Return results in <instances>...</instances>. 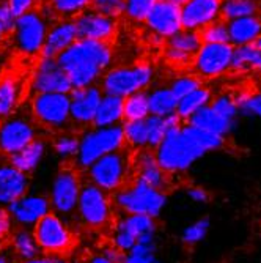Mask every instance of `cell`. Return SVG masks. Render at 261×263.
I'll list each match as a JSON object with an SVG mask.
<instances>
[{"mask_svg": "<svg viewBox=\"0 0 261 263\" xmlns=\"http://www.w3.org/2000/svg\"><path fill=\"white\" fill-rule=\"evenodd\" d=\"M233 46L230 43H203L192 57L195 74L203 79H217L231 69Z\"/></svg>", "mask_w": 261, "mask_h": 263, "instance_id": "cell-9", "label": "cell"}, {"mask_svg": "<svg viewBox=\"0 0 261 263\" xmlns=\"http://www.w3.org/2000/svg\"><path fill=\"white\" fill-rule=\"evenodd\" d=\"M228 26V36L231 46H246V44H255L256 40L261 35V16L252 14L244 16L227 22Z\"/></svg>", "mask_w": 261, "mask_h": 263, "instance_id": "cell-23", "label": "cell"}, {"mask_svg": "<svg viewBox=\"0 0 261 263\" xmlns=\"http://www.w3.org/2000/svg\"><path fill=\"white\" fill-rule=\"evenodd\" d=\"M13 230H14V224H13V219L10 216L7 206L0 205V241L10 238Z\"/></svg>", "mask_w": 261, "mask_h": 263, "instance_id": "cell-50", "label": "cell"}, {"mask_svg": "<svg viewBox=\"0 0 261 263\" xmlns=\"http://www.w3.org/2000/svg\"><path fill=\"white\" fill-rule=\"evenodd\" d=\"M132 175L134 180H138L159 191H167L170 186V175L160 169L156 161L154 150L142 148L132 156Z\"/></svg>", "mask_w": 261, "mask_h": 263, "instance_id": "cell-16", "label": "cell"}, {"mask_svg": "<svg viewBox=\"0 0 261 263\" xmlns=\"http://www.w3.org/2000/svg\"><path fill=\"white\" fill-rule=\"evenodd\" d=\"M101 98V88L94 85L73 88L69 91V120L82 128L91 125Z\"/></svg>", "mask_w": 261, "mask_h": 263, "instance_id": "cell-15", "label": "cell"}, {"mask_svg": "<svg viewBox=\"0 0 261 263\" xmlns=\"http://www.w3.org/2000/svg\"><path fill=\"white\" fill-rule=\"evenodd\" d=\"M85 263H112V261H109V260L99 252V254H94V255L88 257V258L85 260Z\"/></svg>", "mask_w": 261, "mask_h": 263, "instance_id": "cell-56", "label": "cell"}, {"mask_svg": "<svg viewBox=\"0 0 261 263\" xmlns=\"http://www.w3.org/2000/svg\"><path fill=\"white\" fill-rule=\"evenodd\" d=\"M32 112L35 120L49 129H60L69 120V93H38Z\"/></svg>", "mask_w": 261, "mask_h": 263, "instance_id": "cell-11", "label": "cell"}, {"mask_svg": "<svg viewBox=\"0 0 261 263\" xmlns=\"http://www.w3.org/2000/svg\"><path fill=\"white\" fill-rule=\"evenodd\" d=\"M126 147L123 128L113 126H93L81 136L79 152L74 158L77 171H85L101 156Z\"/></svg>", "mask_w": 261, "mask_h": 263, "instance_id": "cell-5", "label": "cell"}, {"mask_svg": "<svg viewBox=\"0 0 261 263\" xmlns=\"http://www.w3.org/2000/svg\"><path fill=\"white\" fill-rule=\"evenodd\" d=\"M186 196L194 203H208L211 200V194L203 186H189L186 189Z\"/></svg>", "mask_w": 261, "mask_h": 263, "instance_id": "cell-51", "label": "cell"}, {"mask_svg": "<svg viewBox=\"0 0 261 263\" xmlns=\"http://www.w3.org/2000/svg\"><path fill=\"white\" fill-rule=\"evenodd\" d=\"M154 4L156 0H125V13L135 21H145Z\"/></svg>", "mask_w": 261, "mask_h": 263, "instance_id": "cell-47", "label": "cell"}, {"mask_svg": "<svg viewBox=\"0 0 261 263\" xmlns=\"http://www.w3.org/2000/svg\"><path fill=\"white\" fill-rule=\"evenodd\" d=\"M205 155H208V152L191 134L187 125L169 131L164 140L154 148L157 164L170 177L187 172Z\"/></svg>", "mask_w": 261, "mask_h": 263, "instance_id": "cell-2", "label": "cell"}, {"mask_svg": "<svg viewBox=\"0 0 261 263\" xmlns=\"http://www.w3.org/2000/svg\"><path fill=\"white\" fill-rule=\"evenodd\" d=\"M79 142H81V136L74 134V133H60L55 139H54V152L55 155L63 159V161H71L74 159L77 152H79Z\"/></svg>", "mask_w": 261, "mask_h": 263, "instance_id": "cell-37", "label": "cell"}, {"mask_svg": "<svg viewBox=\"0 0 261 263\" xmlns=\"http://www.w3.org/2000/svg\"><path fill=\"white\" fill-rule=\"evenodd\" d=\"M122 263H123V261H122Z\"/></svg>", "mask_w": 261, "mask_h": 263, "instance_id": "cell-62", "label": "cell"}, {"mask_svg": "<svg viewBox=\"0 0 261 263\" xmlns=\"http://www.w3.org/2000/svg\"><path fill=\"white\" fill-rule=\"evenodd\" d=\"M35 240L41 249V254L62 257L74 248L76 236L68 226L66 219L51 211L41 218L33 227Z\"/></svg>", "mask_w": 261, "mask_h": 263, "instance_id": "cell-6", "label": "cell"}, {"mask_svg": "<svg viewBox=\"0 0 261 263\" xmlns=\"http://www.w3.org/2000/svg\"><path fill=\"white\" fill-rule=\"evenodd\" d=\"M76 213L79 221L90 229H103L113 218V202L106 191L87 181L81 187Z\"/></svg>", "mask_w": 261, "mask_h": 263, "instance_id": "cell-7", "label": "cell"}, {"mask_svg": "<svg viewBox=\"0 0 261 263\" xmlns=\"http://www.w3.org/2000/svg\"><path fill=\"white\" fill-rule=\"evenodd\" d=\"M167 194L138 180H131L126 186L113 193V206L123 214H147L159 218L167 206Z\"/></svg>", "mask_w": 261, "mask_h": 263, "instance_id": "cell-3", "label": "cell"}, {"mask_svg": "<svg viewBox=\"0 0 261 263\" xmlns=\"http://www.w3.org/2000/svg\"><path fill=\"white\" fill-rule=\"evenodd\" d=\"M101 254H103L109 261H112V263H122L123 258H125V252H122L120 249H116L113 245L106 246V248L101 251Z\"/></svg>", "mask_w": 261, "mask_h": 263, "instance_id": "cell-53", "label": "cell"}, {"mask_svg": "<svg viewBox=\"0 0 261 263\" xmlns=\"http://www.w3.org/2000/svg\"><path fill=\"white\" fill-rule=\"evenodd\" d=\"M14 24H16V16L11 11L10 5L7 2L0 4V29H2L4 35H8L13 32Z\"/></svg>", "mask_w": 261, "mask_h": 263, "instance_id": "cell-49", "label": "cell"}, {"mask_svg": "<svg viewBox=\"0 0 261 263\" xmlns=\"http://www.w3.org/2000/svg\"><path fill=\"white\" fill-rule=\"evenodd\" d=\"M200 85H202V82H200L198 76H195V74H184V76H179V78L173 79V82L170 84V90L176 97V100H181L183 97H186V95L194 91Z\"/></svg>", "mask_w": 261, "mask_h": 263, "instance_id": "cell-45", "label": "cell"}, {"mask_svg": "<svg viewBox=\"0 0 261 263\" xmlns=\"http://www.w3.org/2000/svg\"><path fill=\"white\" fill-rule=\"evenodd\" d=\"M222 0H187L181 5L183 29L200 32L211 22L220 19Z\"/></svg>", "mask_w": 261, "mask_h": 263, "instance_id": "cell-17", "label": "cell"}, {"mask_svg": "<svg viewBox=\"0 0 261 263\" xmlns=\"http://www.w3.org/2000/svg\"><path fill=\"white\" fill-rule=\"evenodd\" d=\"M36 139V129L26 117L11 115L0 123V152L10 156Z\"/></svg>", "mask_w": 261, "mask_h": 263, "instance_id": "cell-13", "label": "cell"}, {"mask_svg": "<svg viewBox=\"0 0 261 263\" xmlns=\"http://www.w3.org/2000/svg\"><path fill=\"white\" fill-rule=\"evenodd\" d=\"M234 101L238 104L239 114L246 117H255L261 120V91H241L234 97Z\"/></svg>", "mask_w": 261, "mask_h": 263, "instance_id": "cell-40", "label": "cell"}, {"mask_svg": "<svg viewBox=\"0 0 261 263\" xmlns=\"http://www.w3.org/2000/svg\"><path fill=\"white\" fill-rule=\"evenodd\" d=\"M44 155H46V142L43 139H35L22 150L10 155L8 161L17 171L29 175L36 171V167L41 164Z\"/></svg>", "mask_w": 261, "mask_h": 263, "instance_id": "cell-25", "label": "cell"}, {"mask_svg": "<svg viewBox=\"0 0 261 263\" xmlns=\"http://www.w3.org/2000/svg\"><path fill=\"white\" fill-rule=\"evenodd\" d=\"M153 69L150 65H138L134 68H116L103 79V90L106 95L126 98L135 91H142L150 85Z\"/></svg>", "mask_w": 261, "mask_h": 263, "instance_id": "cell-10", "label": "cell"}, {"mask_svg": "<svg viewBox=\"0 0 261 263\" xmlns=\"http://www.w3.org/2000/svg\"><path fill=\"white\" fill-rule=\"evenodd\" d=\"M255 2H256V5H258V7H261V0H255Z\"/></svg>", "mask_w": 261, "mask_h": 263, "instance_id": "cell-60", "label": "cell"}, {"mask_svg": "<svg viewBox=\"0 0 261 263\" xmlns=\"http://www.w3.org/2000/svg\"><path fill=\"white\" fill-rule=\"evenodd\" d=\"M209 229H211V222L208 218H200L191 224H187L181 233V241L189 246V248H192V246H197L200 245L205 238L208 236L209 233Z\"/></svg>", "mask_w": 261, "mask_h": 263, "instance_id": "cell-38", "label": "cell"}, {"mask_svg": "<svg viewBox=\"0 0 261 263\" xmlns=\"http://www.w3.org/2000/svg\"><path fill=\"white\" fill-rule=\"evenodd\" d=\"M211 109L214 110L216 114H219L220 117L227 118V120L234 122L236 117L239 115V109L238 104L234 101V97L230 93H220L217 97H214L209 103Z\"/></svg>", "mask_w": 261, "mask_h": 263, "instance_id": "cell-41", "label": "cell"}, {"mask_svg": "<svg viewBox=\"0 0 261 263\" xmlns=\"http://www.w3.org/2000/svg\"><path fill=\"white\" fill-rule=\"evenodd\" d=\"M211 100H212L211 90L200 85L194 91H191L189 95H186V97H183L181 100H178L176 114L179 115L183 122H187L197 110H200L205 106H209Z\"/></svg>", "mask_w": 261, "mask_h": 263, "instance_id": "cell-30", "label": "cell"}, {"mask_svg": "<svg viewBox=\"0 0 261 263\" xmlns=\"http://www.w3.org/2000/svg\"><path fill=\"white\" fill-rule=\"evenodd\" d=\"M187 123L192 125V126H197L200 129L209 131L212 134L222 136V137H227L236 126L234 122L227 120V118L216 114L211 109V106H205L200 110H197L191 118H189Z\"/></svg>", "mask_w": 261, "mask_h": 263, "instance_id": "cell-24", "label": "cell"}, {"mask_svg": "<svg viewBox=\"0 0 261 263\" xmlns=\"http://www.w3.org/2000/svg\"><path fill=\"white\" fill-rule=\"evenodd\" d=\"M79 40L106 41L115 32V19L103 16L94 10H85L74 19Z\"/></svg>", "mask_w": 261, "mask_h": 263, "instance_id": "cell-20", "label": "cell"}, {"mask_svg": "<svg viewBox=\"0 0 261 263\" xmlns=\"http://www.w3.org/2000/svg\"><path fill=\"white\" fill-rule=\"evenodd\" d=\"M115 227L129 233L135 240V243L140 236H144L147 233H157L156 218L147 216V214H123L115 222Z\"/></svg>", "mask_w": 261, "mask_h": 263, "instance_id": "cell-29", "label": "cell"}, {"mask_svg": "<svg viewBox=\"0 0 261 263\" xmlns=\"http://www.w3.org/2000/svg\"><path fill=\"white\" fill-rule=\"evenodd\" d=\"M202 44H203V41L200 38V33L194 32V30L181 29L178 33H175L173 36L169 38V46L170 47H175V49H178L181 52H186V54L192 55V57L200 49Z\"/></svg>", "mask_w": 261, "mask_h": 263, "instance_id": "cell-36", "label": "cell"}, {"mask_svg": "<svg viewBox=\"0 0 261 263\" xmlns=\"http://www.w3.org/2000/svg\"><path fill=\"white\" fill-rule=\"evenodd\" d=\"M90 8L107 17H118L125 13V0H91Z\"/></svg>", "mask_w": 261, "mask_h": 263, "instance_id": "cell-46", "label": "cell"}, {"mask_svg": "<svg viewBox=\"0 0 261 263\" xmlns=\"http://www.w3.org/2000/svg\"><path fill=\"white\" fill-rule=\"evenodd\" d=\"M4 2H7V0H0V4H4Z\"/></svg>", "mask_w": 261, "mask_h": 263, "instance_id": "cell-61", "label": "cell"}, {"mask_svg": "<svg viewBox=\"0 0 261 263\" xmlns=\"http://www.w3.org/2000/svg\"><path fill=\"white\" fill-rule=\"evenodd\" d=\"M13 32L19 49L27 55H35L43 49L47 26L41 13L30 10L16 17Z\"/></svg>", "mask_w": 261, "mask_h": 263, "instance_id": "cell-12", "label": "cell"}, {"mask_svg": "<svg viewBox=\"0 0 261 263\" xmlns=\"http://www.w3.org/2000/svg\"><path fill=\"white\" fill-rule=\"evenodd\" d=\"M81 187L82 181L79 177V171H76L74 167L62 169L55 175L51 186V193L47 196L51 202V210L65 219L76 214Z\"/></svg>", "mask_w": 261, "mask_h": 263, "instance_id": "cell-8", "label": "cell"}, {"mask_svg": "<svg viewBox=\"0 0 261 263\" xmlns=\"http://www.w3.org/2000/svg\"><path fill=\"white\" fill-rule=\"evenodd\" d=\"M13 224L17 227L32 229L41 218L51 213V202L47 196L43 194H24L7 206Z\"/></svg>", "mask_w": 261, "mask_h": 263, "instance_id": "cell-14", "label": "cell"}, {"mask_svg": "<svg viewBox=\"0 0 261 263\" xmlns=\"http://www.w3.org/2000/svg\"><path fill=\"white\" fill-rule=\"evenodd\" d=\"M150 115L148 107V95L144 91H135L126 97L123 103V120L134 122V120H145Z\"/></svg>", "mask_w": 261, "mask_h": 263, "instance_id": "cell-33", "label": "cell"}, {"mask_svg": "<svg viewBox=\"0 0 261 263\" xmlns=\"http://www.w3.org/2000/svg\"><path fill=\"white\" fill-rule=\"evenodd\" d=\"M123 103L125 98L115 97V95H104L99 101L93 118V126H113L123 120Z\"/></svg>", "mask_w": 261, "mask_h": 263, "instance_id": "cell-26", "label": "cell"}, {"mask_svg": "<svg viewBox=\"0 0 261 263\" xmlns=\"http://www.w3.org/2000/svg\"><path fill=\"white\" fill-rule=\"evenodd\" d=\"M16 263H66L62 257L57 255H38L33 258H27V260H17Z\"/></svg>", "mask_w": 261, "mask_h": 263, "instance_id": "cell-54", "label": "cell"}, {"mask_svg": "<svg viewBox=\"0 0 261 263\" xmlns=\"http://www.w3.org/2000/svg\"><path fill=\"white\" fill-rule=\"evenodd\" d=\"M165 59H167V62L176 68H186L192 63V55H189L186 52H181L178 49H175V47H167L165 49Z\"/></svg>", "mask_w": 261, "mask_h": 263, "instance_id": "cell-48", "label": "cell"}, {"mask_svg": "<svg viewBox=\"0 0 261 263\" xmlns=\"http://www.w3.org/2000/svg\"><path fill=\"white\" fill-rule=\"evenodd\" d=\"M259 7L256 5L255 0H222V13L220 17H224L227 22L256 14Z\"/></svg>", "mask_w": 261, "mask_h": 263, "instance_id": "cell-35", "label": "cell"}, {"mask_svg": "<svg viewBox=\"0 0 261 263\" xmlns=\"http://www.w3.org/2000/svg\"><path fill=\"white\" fill-rule=\"evenodd\" d=\"M145 21L154 33L162 38H170L183 29L181 7L169 0H156Z\"/></svg>", "mask_w": 261, "mask_h": 263, "instance_id": "cell-18", "label": "cell"}, {"mask_svg": "<svg viewBox=\"0 0 261 263\" xmlns=\"http://www.w3.org/2000/svg\"><path fill=\"white\" fill-rule=\"evenodd\" d=\"M10 249L17 260H27L41 255V249L35 240L32 229L17 227L10 235Z\"/></svg>", "mask_w": 261, "mask_h": 263, "instance_id": "cell-27", "label": "cell"}, {"mask_svg": "<svg viewBox=\"0 0 261 263\" xmlns=\"http://www.w3.org/2000/svg\"><path fill=\"white\" fill-rule=\"evenodd\" d=\"M85 174L90 183L106 191L107 194H113L129 183V177L132 175V158L123 147L96 159L85 169Z\"/></svg>", "mask_w": 261, "mask_h": 263, "instance_id": "cell-4", "label": "cell"}, {"mask_svg": "<svg viewBox=\"0 0 261 263\" xmlns=\"http://www.w3.org/2000/svg\"><path fill=\"white\" fill-rule=\"evenodd\" d=\"M157 245L135 243L134 248L125 254L123 263H162L157 257Z\"/></svg>", "mask_w": 261, "mask_h": 263, "instance_id": "cell-39", "label": "cell"}, {"mask_svg": "<svg viewBox=\"0 0 261 263\" xmlns=\"http://www.w3.org/2000/svg\"><path fill=\"white\" fill-rule=\"evenodd\" d=\"M17 258L11 252V249H0V263H16Z\"/></svg>", "mask_w": 261, "mask_h": 263, "instance_id": "cell-55", "label": "cell"}, {"mask_svg": "<svg viewBox=\"0 0 261 263\" xmlns=\"http://www.w3.org/2000/svg\"><path fill=\"white\" fill-rule=\"evenodd\" d=\"M68 74L73 88L88 87L99 78L112 60L110 47L106 41L77 40L55 57Z\"/></svg>", "mask_w": 261, "mask_h": 263, "instance_id": "cell-1", "label": "cell"}, {"mask_svg": "<svg viewBox=\"0 0 261 263\" xmlns=\"http://www.w3.org/2000/svg\"><path fill=\"white\" fill-rule=\"evenodd\" d=\"M123 134L126 145L135 150L148 148V129L145 120H134V122H125Z\"/></svg>", "mask_w": 261, "mask_h": 263, "instance_id": "cell-34", "label": "cell"}, {"mask_svg": "<svg viewBox=\"0 0 261 263\" xmlns=\"http://www.w3.org/2000/svg\"><path fill=\"white\" fill-rule=\"evenodd\" d=\"M255 44H256V46L259 47V49H261V35H259V38L256 40V43H255Z\"/></svg>", "mask_w": 261, "mask_h": 263, "instance_id": "cell-58", "label": "cell"}, {"mask_svg": "<svg viewBox=\"0 0 261 263\" xmlns=\"http://www.w3.org/2000/svg\"><path fill=\"white\" fill-rule=\"evenodd\" d=\"M198 33L203 43H230L227 21L217 19L216 22H211L209 26L203 27Z\"/></svg>", "mask_w": 261, "mask_h": 263, "instance_id": "cell-43", "label": "cell"}, {"mask_svg": "<svg viewBox=\"0 0 261 263\" xmlns=\"http://www.w3.org/2000/svg\"><path fill=\"white\" fill-rule=\"evenodd\" d=\"M7 4L10 5V8L14 13V16L17 17V16H21L24 13L33 10L35 0H7Z\"/></svg>", "mask_w": 261, "mask_h": 263, "instance_id": "cell-52", "label": "cell"}, {"mask_svg": "<svg viewBox=\"0 0 261 263\" xmlns=\"http://www.w3.org/2000/svg\"><path fill=\"white\" fill-rule=\"evenodd\" d=\"M231 69L238 73H261V49L256 44L233 47Z\"/></svg>", "mask_w": 261, "mask_h": 263, "instance_id": "cell-28", "label": "cell"}, {"mask_svg": "<svg viewBox=\"0 0 261 263\" xmlns=\"http://www.w3.org/2000/svg\"><path fill=\"white\" fill-rule=\"evenodd\" d=\"M32 88L36 93H69L73 85L55 59H43L33 76Z\"/></svg>", "mask_w": 261, "mask_h": 263, "instance_id": "cell-19", "label": "cell"}, {"mask_svg": "<svg viewBox=\"0 0 261 263\" xmlns=\"http://www.w3.org/2000/svg\"><path fill=\"white\" fill-rule=\"evenodd\" d=\"M19 100V85L13 78L0 79V122L7 120L16 110Z\"/></svg>", "mask_w": 261, "mask_h": 263, "instance_id": "cell-32", "label": "cell"}, {"mask_svg": "<svg viewBox=\"0 0 261 263\" xmlns=\"http://www.w3.org/2000/svg\"><path fill=\"white\" fill-rule=\"evenodd\" d=\"M91 4V0H51L52 10L63 19L79 16Z\"/></svg>", "mask_w": 261, "mask_h": 263, "instance_id": "cell-42", "label": "cell"}, {"mask_svg": "<svg viewBox=\"0 0 261 263\" xmlns=\"http://www.w3.org/2000/svg\"><path fill=\"white\" fill-rule=\"evenodd\" d=\"M77 40H79V36H77L74 21L65 19L47 32L43 49H41V57L43 59H55L60 52H63L66 47H69Z\"/></svg>", "mask_w": 261, "mask_h": 263, "instance_id": "cell-22", "label": "cell"}, {"mask_svg": "<svg viewBox=\"0 0 261 263\" xmlns=\"http://www.w3.org/2000/svg\"><path fill=\"white\" fill-rule=\"evenodd\" d=\"M4 36H5V35H4V32H2V29H0V40H2Z\"/></svg>", "mask_w": 261, "mask_h": 263, "instance_id": "cell-59", "label": "cell"}, {"mask_svg": "<svg viewBox=\"0 0 261 263\" xmlns=\"http://www.w3.org/2000/svg\"><path fill=\"white\" fill-rule=\"evenodd\" d=\"M145 123H147V129H148V148L154 150L164 140L165 134H167L165 120H164V117H157V115L150 114L145 118Z\"/></svg>", "mask_w": 261, "mask_h": 263, "instance_id": "cell-44", "label": "cell"}, {"mask_svg": "<svg viewBox=\"0 0 261 263\" xmlns=\"http://www.w3.org/2000/svg\"><path fill=\"white\" fill-rule=\"evenodd\" d=\"M169 2H173V4H176V5H183V4H186L187 2V0H169Z\"/></svg>", "mask_w": 261, "mask_h": 263, "instance_id": "cell-57", "label": "cell"}, {"mask_svg": "<svg viewBox=\"0 0 261 263\" xmlns=\"http://www.w3.org/2000/svg\"><path fill=\"white\" fill-rule=\"evenodd\" d=\"M176 106H178V100L172 93L170 87L154 88L148 95V107H150L151 115L167 117V115L176 112Z\"/></svg>", "mask_w": 261, "mask_h": 263, "instance_id": "cell-31", "label": "cell"}, {"mask_svg": "<svg viewBox=\"0 0 261 263\" xmlns=\"http://www.w3.org/2000/svg\"><path fill=\"white\" fill-rule=\"evenodd\" d=\"M30 178L27 174L17 171L10 161L0 162V205L8 206L16 199L29 193Z\"/></svg>", "mask_w": 261, "mask_h": 263, "instance_id": "cell-21", "label": "cell"}]
</instances>
